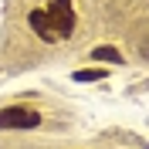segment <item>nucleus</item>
<instances>
[{
  "instance_id": "f257e3e1",
  "label": "nucleus",
  "mask_w": 149,
  "mask_h": 149,
  "mask_svg": "<svg viewBox=\"0 0 149 149\" xmlns=\"http://www.w3.org/2000/svg\"><path fill=\"white\" fill-rule=\"evenodd\" d=\"M47 17H51L54 31L61 34V41H65V37L74 31V7H71V0H51V7H47Z\"/></svg>"
},
{
  "instance_id": "f03ea898",
  "label": "nucleus",
  "mask_w": 149,
  "mask_h": 149,
  "mask_svg": "<svg viewBox=\"0 0 149 149\" xmlns=\"http://www.w3.org/2000/svg\"><path fill=\"white\" fill-rule=\"evenodd\" d=\"M37 122H41V115H37L34 109H20V105H14V109H3V112H0V129H34Z\"/></svg>"
},
{
  "instance_id": "7ed1b4c3",
  "label": "nucleus",
  "mask_w": 149,
  "mask_h": 149,
  "mask_svg": "<svg viewBox=\"0 0 149 149\" xmlns=\"http://www.w3.org/2000/svg\"><path fill=\"white\" fill-rule=\"evenodd\" d=\"M31 31H34L41 41H47V44H54V41H61V34L54 31V24H51V17H47V10H31Z\"/></svg>"
},
{
  "instance_id": "20e7f679",
  "label": "nucleus",
  "mask_w": 149,
  "mask_h": 149,
  "mask_svg": "<svg viewBox=\"0 0 149 149\" xmlns=\"http://www.w3.org/2000/svg\"><path fill=\"white\" fill-rule=\"evenodd\" d=\"M92 58H95V61H112V65H122V54L115 51V47H95Z\"/></svg>"
},
{
  "instance_id": "39448f33",
  "label": "nucleus",
  "mask_w": 149,
  "mask_h": 149,
  "mask_svg": "<svg viewBox=\"0 0 149 149\" xmlns=\"http://www.w3.org/2000/svg\"><path fill=\"white\" fill-rule=\"evenodd\" d=\"M102 74H105V71H78V74H74V81H98Z\"/></svg>"
}]
</instances>
